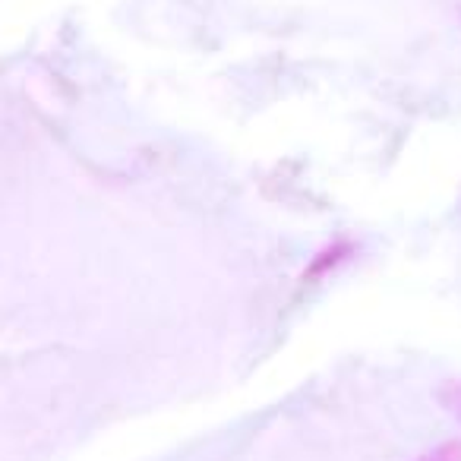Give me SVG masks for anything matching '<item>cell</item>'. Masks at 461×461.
<instances>
[{"mask_svg": "<svg viewBox=\"0 0 461 461\" xmlns=\"http://www.w3.org/2000/svg\"><path fill=\"white\" fill-rule=\"evenodd\" d=\"M455 411L461 414V392H458V398H455Z\"/></svg>", "mask_w": 461, "mask_h": 461, "instance_id": "7a4b0ae2", "label": "cell"}, {"mask_svg": "<svg viewBox=\"0 0 461 461\" xmlns=\"http://www.w3.org/2000/svg\"><path fill=\"white\" fill-rule=\"evenodd\" d=\"M461 455V446H442V448H436L433 455H427L423 461H455Z\"/></svg>", "mask_w": 461, "mask_h": 461, "instance_id": "6da1fadb", "label": "cell"}]
</instances>
